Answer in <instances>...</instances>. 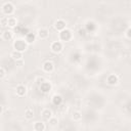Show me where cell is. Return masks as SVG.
I'll use <instances>...</instances> for the list:
<instances>
[{
    "label": "cell",
    "mask_w": 131,
    "mask_h": 131,
    "mask_svg": "<svg viewBox=\"0 0 131 131\" xmlns=\"http://www.w3.org/2000/svg\"><path fill=\"white\" fill-rule=\"evenodd\" d=\"M28 46H29V44L27 43V41H26L25 39H15V40L12 42L13 50L20 51V52H23V53L28 49Z\"/></svg>",
    "instance_id": "cell-1"
},
{
    "label": "cell",
    "mask_w": 131,
    "mask_h": 131,
    "mask_svg": "<svg viewBox=\"0 0 131 131\" xmlns=\"http://www.w3.org/2000/svg\"><path fill=\"white\" fill-rule=\"evenodd\" d=\"M1 10H2V13L6 16H11L12 13L14 12V5L12 4V2L10 1H6L2 4L1 6Z\"/></svg>",
    "instance_id": "cell-2"
},
{
    "label": "cell",
    "mask_w": 131,
    "mask_h": 131,
    "mask_svg": "<svg viewBox=\"0 0 131 131\" xmlns=\"http://www.w3.org/2000/svg\"><path fill=\"white\" fill-rule=\"evenodd\" d=\"M72 39H73V33L68 28L58 33V40L60 42H62V43L63 42H70Z\"/></svg>",
    "instance_id": "cell-3"
},
{
    "label": "cell",
    "mask_w": 131,
    "mask_h": 131,
    "mask_svg": "<svg viewBox=\"0 0 131 131\" xmlns=\"http://www.w3.org/2000/svg\"><path fill=\"white\" fill-rule=\"evenodd\" d=\"M62 49H63V43L60 42L59 40L54 41V42H52V43L50 44V50H51V52L54 53V54L60 53V52L62 51Z\"/></svg>",
    "instance_id": "cell-4"
},
{
    "label": "cell",
    "mask_w": 131,
    "mask_h": 131,
    "mask_svg": "<svg viewBox=\"0 0 131 131\" xmlns=\"http://www.w3.org/2000/svg\"><path fill=\"white\" fill-rule=\"evenodd\" d=\"M53 27H54V29L59 33V32L63 31L64 29H67V23H66V20H63L62 18H58V19H56V20L54 21Z\"/></svg>",
    "instance_id": "cell-5"
},
{
    "label": "cell",
    "mask_w": 131,
    "mask_h": 131,
    "mask_svg": "<svg viewBox=\"0 0 131 131\" xmlns=\"http://www.w3.org/2000/svg\"><path fill=\"white\" fill-rule=\"evenodd\" d=\"M37 37L39 38V39H41V40H46V39H48V37H49V30L48 29H46V28H41V29H39L38 31H37Z\"/></svg>",
    "instance_id": "cell-6"
},
{
    "label": "cell",
    "mask_w": 131,
    "mask_h": 131,
    "mask_svg": "<svg viewBox=\"0 0 131 131\" xmlns=\"http://www.w3.org/2000/svg\"><path fill=\"white\" fill-rule=\"evenodd\" d=\"M42 70L45 73H52L54 71V63L51 60H46L42 64Z\"/></svg>",
    "instance_id": "cell-7"
},
{
    "label": "cell",
    "mask_w": 131,
    "mask_h": 131,
    "mask_svg": "<svg viewBox=\"0 0 131 131\" xmlns=\"http://www.w3.org/2000/svg\"><path fill=\"white\" fill-rule=\"evenodd\" d=\"M106 83L110 86H115V85H117L119 83V77L116 74H110L106 77Z\"/></svg>",
    "instance_id": "cell-8"
},
{
    "label": "cell",
    "mask_w": 131,
    "mask_h": 131,
    "mask_svg": "<svg viewBox=\"0 0 131 131\" xmlns=\"http://www.w3.org/2000/svg\"><path fill=\"white\" fill-rule=\"evenodd\" d=\"M27 91H28L27 90V86L24 85V84H18L16 86V88H15V94L17 96H19V97L25 96L27 94Z\"/></svg>",
    "instance_id": "cell-9"
},
{
    "label": "cell",
    "mask_w": 131,
    "mask_h": 131,
    "mask_svg": "<svg viewBox=\"0 0 131 131\" xmlns=\"http://www.w3.org/2000/svg\"><path fill=\"white\" fill-rule=\"evenodd\" d=\"M40 115H41L42 119H43L44 121H47V122H48V121L53 117L52 112H51V110H49V108H43V110L41 111Z\"/></svg>",
    "instance_id": "cell-10"
},
{
    "label": "cell",
    "mask_w": 131,
    "mask_h": 131,
    "mask_svg": "<svg viewBox=\"0 0 131 131\" xmlns=\"http://www.w3.org/2000/svg\"><path fill=\"white\" fill-rule=\"evenodd\" d=\"M1 38H2L4 41H10V40H12V38H13V32H12L10 29H7V30H5V31L2 32Z\"/></svg>",
    "instance_id": "cell-11"
},
{
    "label": "cell",
    "mask_w": 131,
    "mask_h": 131,
    "mask_svg": "<svg viewBox=\"0 0 131 131\" xmlns=\"http://www.w3.org/2000/svg\"><path fill=\"white\" fill-rule=\"evenodd\" d=\"M10 57H11V59L14 60V61H19V60L23 59V57H24V53L20 52V51L12 50V51L10 52Z\"/></svg>",
    "instance_id": "cell-12"
},
{
    "label": "cell",
    "mask_w": 131,
    "mask_h": 131,
    "mask_svg": "<svg viewBox=\"0 0 131 131\" xmlns=\"http://www.w3.org/2000/svg\"><path fill=\"white\" fill-rule=\"evenodd\" d=\"M33 128H34V131H44L46 129V125L42 121H37L33 124Z\"/></svg>",
    "instance_id": "cell-13"
},
{
    "label": "cell",
    "mask_w": 131,
    "mask_h": 131,
    "mask_svg": "<svg viewBox=\"0 0 131 131\" xmlns=\"http://www.w3.org/2000/svg\"><path fill=\"white\" fill-rule=\"evenodd\" d=\"M17 26V19L14 16H7V27L9 29H13Z\"/></svg>",
    "instance_id": "cell-14"
},
{
    "label": "cell",
    "mask_w": 131,
    "mask_h": 131,
    "mask_svg": "<svg viewBox=\"0 0 131 131\" xmlns=\"http://www.w3.org/2000/svg\"><path fill=\"white\" fill-rule=\"evenodd\" d=\"M39 88H40L41 92H43V93H48V92L51 90V84H50L48 81H45V82H43V83L39 86Z\"/></svg>",
    "instance_id": "cell-15"
},
{
    "label": "cell",
    "mask_w": 131,
    "mask_h": 131,
    "mask_svg": "<svg viewBox=\"0 0 131 131\" xmlns=\"http://www.w3.org/2000/svg\"><path fill=\"white\" fill-rule=\"evenodd\" d=\"M25 118H26L27 120H31V119L34 118V110H33L32 107L28 106V107L26 108V111H25Z\"/></svg>",
    "instance_id": "cell-16"
},
{
    "label": "cell",
    "mask_w": 131,
    "mask_h": 131,
    "mask_svg": "<svg viewBox=\"0 0 131 131\" xmlns=\"http://www.w3.org/2000/svg\"><path fill=\"white\" fill-rule=\"evenodd\" d=\"M36 37H37V35H35V34H33V33H28V34L26 35V37H25V40L27 41L28 44H32V43L35 42Z\"/></svg>",
    "instance_id": "cell-17"
},
{
    "label": "cell",
    "mask_w": 131,
    "mask_h": 131,
    "mask_svg": "<svg viewBox=\"0 0 131 131\" xmlns=\"http://www.w3.org/2000/svg\"><path fill=\"white\" fill-rule=\"evenodd\" d=\"M72 119L75 121V122H80L82 120V114L80 111H74L72 113Z\"/></svg>",
    "instance_id": "cell-18"
},
{
    "label": "cell",
    "mask_w": 131,
    "mask_h": 131,
    "mask_svg": "<svg viewBox=\"0 0 131 131\" xmlns=\"http://www.w3.org/2000/svg\"><path fill=\"white\" fill-rule=\"evenodd\" d=\"M52 102H53V104H55V105H59V104L62 102V97H61L60 95L55 94V95L52 97Z\"/></svg>",
    "instance_id": "cell-19"
},
{
    "label": "cell",
    "mask_w": 131,
    "mask_h": 131,
    "mask_svg": "<svg viewBox=\"0 0 131 131\" xmlns=\"http://www.w3.org/2000/svg\"><path fill=\"white\" fill-rule=\"evenodd\" d=\"M46 80H45V78L43 77V76H37V77H35V80H34V82L36 83V85L39 87L43 82H45Z\"/></svg>",
    "instance_id": "cell-20"
},
{
    "label": "cell",
    "mask_w": 131,
    "mask_h": 131,
    "mask_svg": "<svg viewBox=\"0 0 131 131\" xmlns=\"http://www.w3.org/2000/svg\"><path fill=\"white\" fill-rule=\"evenodd\" d=\"M48 124H49L51 127H56V126L58 125V120H57V118L52 117V118L48 121Z\"/></svg>",
    "instance_id": "cell-21"
},
{
    "label": "cell",
    "mask_w": 131,
    "mask_h": 131,
    "mask_svg": "<svg viewBox=\"0 0 131 131\" xmlns=\"http://www.w3.org/2000/svg\"><path fill=\"white\" fill-rule=\"evenodd\" d=\"M1 26L4 28V27H7V16H2L1 17Z\"/></svg>",
    "instance_id": "cell-22"
},
{
    "label": "cell",
    "mask_w": 131,
    "mask_h": 131,
    "mask_svg": "<svg viewBox=\"0 0 131 131\" xmlns=\"http://www.w3.org/2000/svg\"><path fill=\"white\" fill-rule=\"evenodd\" d=\"M5 75H6V71H5V69L3 67H1L0 68V79H4Z\"/></svg>",
    "instance_id": "cell-23"
},
{
    "label": "cell",
    "mask_w": 131,
    "mask_h": 131,
    "mask_svg": "<svg viewBox=\"0 0 131 131\" xmlns=\"http://www.w3.org/2000/svg\"><path fill=\"white\" fill-rule=\"evenodd\" d=\"M125 35H126V37H127L128 39H131V28H130V27H129V28L126 30Z\"/></svg>",
    "instance_id": "cell-24"
},
{
    "label": "cell",
    "mask_w": 131,
    "mask_h": 131,
    "mask_svg": "<svg viewBox=\"0 0 131 131\" xmlns=\"http://www.w3.org/2000/svg\"><path fill=\"white\" fill-rule=\"evenodd\" d=\"M86 32H87L86 30H83V31H82V29H81V30L79 31V33H80V35H85V34H86Z\"/></svg>",
    "instance_id": "cell-25"
},
{
    "label": "cell",
    "mask_w": 131,
    "mask_h": 131,
    "mask_svg": "<svg viewBox=\"0 0 131 131\" xmlns=\"http://www.w3.org/2000/svg\"><path fill=\"white\" fill-rule=\"evenodd\" d=\"M129 25H130V28H131V19H130V21H129Z\"/></svg>",
    "instance_id": "cell-26"
}]
</instances>
